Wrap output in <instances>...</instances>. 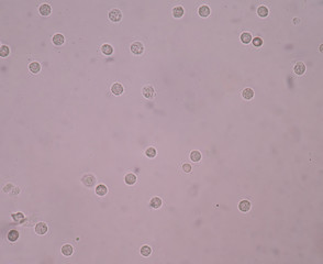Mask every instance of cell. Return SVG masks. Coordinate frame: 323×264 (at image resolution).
I'll list each match as a JSON object with an SVG mask.
<instances>
[{
  "label": "cell",
  "instance_id": "obj_1",
  "mask_svg": "<svg viewBox=\"0 0 323 264\" xmlns=\"http://www.w3.org/2000/svg\"><path fill=\"white\" fill-rule=\"evenodd\" d=\"M122 18V13L119 9H112L109 12V19L112 22H119Z\"/></svg>",
  "mask_w": 323,
  "mask_h": 264
},
{
  "label": "cell",
  "instance_id": "obj_2",
  "mask_svg": "<svg viewBox=\"0 0 323 264\" xmlns=\"http://www.w3.org/2000/svg\"><path fill=\"white\" fill-rule=\"evenodd\" d=\"M131 51H132V53H134V54H136V55H140L143 53L144 46H143V44L141 42H134L132 45H131Z\"/></svg>",
  "mask_w": 323,
  "mask_h": 264
},
{
  "label": "cell",
  "instance_id": "obj_3",
  "mask_svg": "<svg viewBox=\"0 0 323 264\" xmlns=\"http://www.w3.org/2000/svg\"><path fill=\"white\" fill-rule=\"evenodd\" d=\"M35 232L38 235H45L47 232V225L44 223V222H39L35 226Z\"/></svg>",
  "mask_w": 323,
  "mask_h": 264
},
{
  "label": "cell",
  "instance_id": "obj_4",
  "mask_svg": "<svg viewBox=\"0 0 323 264\" xmlns=\"http://www.w3.org/2000/svg\"><path fill=\"white\" fill-rule=\"evenodd\" d=\"M81 180H83V183H84L87 187H90V186H92V185L96 183V178H95V176H92V175H85Z\"/></svg>",
  "mask_w": 323,
  "mask_h": 264
},
{
  "label": "cell",
  "instance_id": "obj_5",
  "mask_svg": "<svg viewBox=\"0 0 323 264\" xmlns=\"http://www.w3.org/2000/svg\"><path fill=\"white\" fill-rule=\"evenodd\" d=\"M294 72L297 75H302L304 72H306V65L302 63V62H298V63L294 65Z\"/></svg>",
  "mask_w": 323,
  "mask_h": 264
},
{
  "label": "cell",
  "instance_id": "obj_6",
  "mask_svg": "<svg viewBox=\"0 0 323 264\" xmlns=\"http://www.w3.org/2000/svg\"><path fill=\"white\" fill-rule=\"evenodd\" d=\"M52 41H53V43H54L55 45H62V44H64V42H65V38H64L63 34L57 33L53 36Z\"/></svg>",
  "mask_w": 323,
  "mask_h": 264
},
{
  "label": "cell",
  "instance_id": "obj_7",
  "mask_svg": "<svg viewBox=\"0 0 323 264\" xmlns=\"http://www.w3.org/2000/svg\"><path fill=\"white\" fill-rule=\"evenodd\" d=\"M111 92H113L114 95H121L122 92H123V86L120 83H116V84L112 85Z\"/></svg>",
  "mask_w": 323,
  "mask_h": 264
},
{
  "label": "cell",
  "instance_id": "obj_8",
  "mask_svg": "<svg viewBox=\"0 0 323 264\" xmlns=\"http://www.w3.org/2000/svg\"><path fill=\"white\" fill-rule=\"evenodd\" d=\"M242 96H243L244 99L250 100V99H252L253 97H254V92H253L252 88H245L243 90V92H242Z\"/></svg>",
  "mask_w": 323,
  "mask_h": 264
},
{
  "label": "cell",
  "instance_id": "obj_9",
  "mask_svg": "<svg viewBox=\"0 0 323 264\" xmlns=\"http://www.w3.org/2000/svg\"><path fill=\"white\" fill-rule=\"evenodd\" d=\"M39 11H40V13H41L42 16H48V14L51 13V7L48 6V4H43L40 6Z\"/></svg>",
  "mask_w": 323,
  "mask_h": 264
},
{
  "label": "cell",
  "instance_id": "obj_10",
  "mask_svg": "<svg viewBox=\"0 0 323 264\" xmlns=\"http://www.w3.org/2000/svg\"><path fill=\"white\" fill-rule=\"evenodd\" d=\"M250 208H251V202L248 200H242L239 204V209L241 210V211L246 212V211L250 210Z\"/></svg>",
  "mask_w": 323,
  "mask_h": 264
},
{
  "label": "cell",
  "instance_id": "obj_11",
  "mask_svg": "<svg viewBox=\"0 0 323 264\" xmlns=\"http://www.w3.org/2000/svg\"><path fill=\"white\" fill-rule=\"evenodd\" d=\"M142 92H143V95H144V97H146V98H152V97L154 96V89H153V87H151V86L144 87Z\"/></svg>",
  "mask_w": 323,
  "mask_h": 264
},
{
  "label": "cell",
  "instance_id": "obj_12",
  "mask_svg": "<svg viewBox=\"0 0 323 264\" xmlns=\"http://www.w3.org/2000/svg\"><path fill=\"white\" fill-rule=\"evenodd\" d=\"M74 252V249L71 247V244H65L62 247V253H63L65 256H69L71 255V253Z\"/></svg>",
  "mask_w": 323,
  "mask_h": 264
},
{
  "label": "cell",
  "instance_id": "obj_13",
  "mask_svg": "<svg viewBox=\"0 0 323 264\" xmlns=\"http://www.w3.org/2000/svg\"><path fill=\"white\" fill-rule=\"evenodd\" d=\"M198 12H199V14H200L201 17L206 18L210 14V8L208 6H201V7L199 8V10H198Z\"/></svg>",
  "mask_w": 323,
  "mask_h": 264
},
{
  "label": "cell",
  "instance_id": "obj_14",
  "mask_svg": "<svg viewBox=\"0 0 323 264\" xmlns=\"http://www.w3.org/2000/svg\"><path fill=\"white\" fill-rule=\"evenodd\" d=\"M101 52L105 55H111L113 53V49L110 44H103L101 46Z\"/></svg>",
  "mask_w": 323,
  "mask_h": 264
},
{
  "label": "cell",
  "instance_id": "obj_15",
  "mask_svg": "<svg viewBox=\"0 0 323 264\" xmlns=\"http://www.w3.org/2000/svg\"><path fill=\"white\" fill-rule=\"evenodd\" d=\"M29 69L33 74H36V73H39L40 72V69H41V66H40V64L38 63V62H32V63L29 65Z\"/></svg>",
  "mask_w": 323,
  "mask_h": 264
},
{
  "label": "cell",
  "instance_id": "obj_16",
  "mask_svg": "<svg viewBox=\"0 0 323 264\" xmlns=\"http://www.w3.org/2000/svg\"><path fill=\"white\" fill-rule=\"evenodd\" d=\"M19 238V232L17 230H10L8 233V240L11 242H14Z\"/></svg>",
  "mask_w": 323,
  "mask_h": 264
},
{
  "label": "cell",
  "instance_id": "obj_17",
  "mask_svg": "<svg viewBox=\"0 0 323 264\" xmlns=\"http://www.w3.org/2000/svg\"><path fill=\"white\" fill-rule=\"evenodd\" d=\"M184 14V9L183 7H175L173 9V16L175 18H181Z\"/></svg>",
  "mask_w": 323,
  "mask_h": 264
},
{
  "label": "cell",
  "instance_id": "obj_18",
  "mask_svg": "<svg viewBox=\"0 0 323 264\" xmlns=\"http://www.w3.org/2000/svg\"><path fill=\"white\" fill-rule=\"evenodd\" d=\"M96 194L98 196H105L107 194V187L105 185H98L96 187Z\"/></svg>",
  "mask_w": 323,
  "mask_h": 264
},
{
  "label": "cell",
  "instance_id": "obj_19",
  "mask_svg": "<svg viewBox=\"0 0 323 264\" xmlns=\"http://www.w3.org/2000/svg\"><path fill=\"white\" fill-rule=\"evenodd\" d=\"M241 41L243 43H245V44H247V43L251 42V41H252V35H251V33L244 32V33L241 34Z\"/></svg>",
  "mask_w": 323,
  "mask_h": 264
},
{
  "label": "cell",
  "instance_id": "obj_20",
  "mask_svg": "<svg viewBox=\"0 0 323 264\" xmlns=\"http://www.w3.org/2000/svg\"><path fill=\"white\" fill-rule=\"evenodd\" d=\"M257 14L262 18L266 17V16L268 14V9H267V7H265V6H260V7H258V9H257Z\"/></svg>",
  "mask_w": 323,
  "mask_h": 264
},
{
  "label": "cell",
  "instance_id": "obj_21",
  "mask_svg": "<svg viewBox=\"0 0 323 264\" xmlns=\"http://www.w3.org/2000/svg\"><path fill=\"white\" fill-rule=\"evenodd\" d=\"M151 206L153 208H160L162 206V199L158 197H154L151 199Z\"/></svg>",
  "mask_w": 323,
  "mask_h": 264
},
{
  "label": "cell",
  "instance_id": "obj_22",
  "mask_svg": "<svg viewBox=\"0 0 323 264\" xmlns=\"http://www.w3.org/2000/svg\"><path fill=\"white\" fill-rule=\"evenodd\" d=\"M190 159H191V161H193V162H198V161H200V159H201V153L199 151H193L190 153Z\"/></svg>",
  "mask_w": 323,
  "mask_h": 264
},
{
  "label": "cell",
  "instance_id": "obj_23",
  "mask_svg": "<svg viewBox=\"0 0 323 264\" xmlns=\"http://www.w3.org/2000/svg\"><path fill=\"white\" fill-rule=\"evenodd\" d=\"M125 183L126 184H129V185H132V184H134L135 182H136V176L134 175V174H128V175L125 176Z\"/></svg>",
  "mask_w": 323,
  "mask_h": 264
},
{
  "label": "cell",
  "instance_id": "obj_24",
  "mask_svg": "<svg viewBox=\"0 0 323 264\" xmlns=\"http://www.w3.org/2000/svg\"><path fill=\"white\" fill-rule=\"evenodd\" d=\"M151 252H152V250L148 245H144V247L141 248V254H142L143 256H148L151 254Z\"/></svg>",
  "mask_w": 323,
  "mask_h": 264
},
{
  "label": "cell",
  "instance_id": "obj_25",
  "mask_svg": "<svg viewBox=\"0 0 323 264\" xmlns=\"http://www.w3.org/2000/svg\"><path fill=\"white\" fill-rule=\"evenodd\" d=\"M145 154H146L148 157H154L156 155V150L154 147H148L146 151H145Z\"/></svg>",
  "mask_w": 323,
  "mask_h": 264
},
{
  "label": "cell",
  "instance_id": "obj_26",
  "mask_svg": "<svg viewBox=\"0 0 323 264\" xmlns=\"http://www.w3.org/2000/svg\"><path fill=\"white\" fill-rule=\"evenodd\" d=\"M8 54H9L8 46H7V45H2L1 47H0V55H1L2 57H4V56H7Z\"/></svg>",
  "mask_w": 323,
  "mask_h": 264
},
{
  "label": "cell",
  "instance_id": "obj_27",
  "mask_svg": "<svg viewBox=\"0 0 323 264\" xmlns=\"http://www.w3.org/2000/svg\"><path fill=\"white\" fill-rule=\"evenodd\" d=\"M12 218L16 220L17 222H21L24 220V217H23V215L21 214V212H18V214H14L12 216Z\"/></svg>",
  "mask_w": 323,
  "mask_h": 264
},
{
  "label": "cell",
  "instance_id": "obj_28",
  "mask_svg": "<svg viewBox=\"0 0 323 264\" xmlns=\"http://www.w3.org/2000/svg\"><path fill=\"white\" fill-rule=\"evenodd\" d=\"M253 44H254L256 47H260V46H262V44H263V40L260 38H255L253 40Z\"/></svg>",
  "mask_w": 323,
  "mask_h": 264
},
{
  "label": "cell",
  "instance_id": "obj_29",
  "mask_svg": "<svg viewBox=\"0 0 323 264\" xmlns=\"http://www.w3.org/2000/svg\"><path fill=\"white\" fill-rule=\"evenodd\" d=\"M183 170H184L186 173H188L191 171V166H190L189 164H184V165H183Z\"/></svg>",
  "mask_w": 323,
  "mask_h": 264
},
{
  "label": "cell",
  "instance_id": "obj_30",
  "mask_svg": "<svg viewBox=\"0 0 323 264\" xmlns=\"http://www.w3.org/2000/svg\"><path fill=\"white\" fill-rule=\"evenodd\" d=\"M11 188H13L12 184H7V186H6V187H4V192H6V193H8V192H9V190H10V189H11Z\"/></svg>",
  "mask_w": 323,
  "mask_h": 264
}]
</instances>
